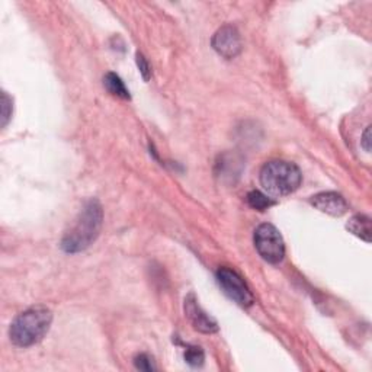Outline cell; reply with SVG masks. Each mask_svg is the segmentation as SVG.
Masks as SVG:
<instances>
[{"label": "cell", "mask_w": 372, "mask_h": 372, "mask_svg": "<svg viewBox=\"0 0 372 372\" xmlns=\"http://www.w3.org/2000/svg\"><path fill=\"white\" fill-rule=\"evenodd\" d=\"M102 220L103 213L99 201H87L76 221H74L73 227L64 234L62 249L67 253H79L86 250L98 239Z\"/></svg>", "instance_id": "6da1fadb"}, {"label": "cell", "mask_w": 372, "mask_h": 372, "mask_svg": "<svg viewBox=\"0 0 372 372\" xmlns=\"http://www.w3.org/2000/svg\"><path fill=\"white\" fill-rule=\"evenodd\" d=\"M53 312L44 305H35L13 320L9 329L10 342L18 348H29L41 342L50 330Z\"/></svg>", "instance_id": "7a4b0ae2"}, {"label": "cell", "mask_w": 372, "mask_h": 372, "mask_svg": "<svg viewBox=\"0 0 372 372\" xmlns=\"http://www.w3.org/2000/svg\"><path fill=\"white\" fill-rule=\"evenodd\" d=\"M303 175L299 166L285 160H272L260 170V185L272 197H285L300 188Z\"/></svg>", "instance_id": "3957f363"}, {"label": "cell", "mask_w": 372, "mask_h": 372, "mask_svg": "<svg viewBox=\"0 0 372 372\" xmlns=\"http://www.w3.org/2000/svg\"><path fill=\"white\" fill-rule=\"evenodd\" d=\"M255 246L259 255L269 263H279L285 256V243L272 224H260L255 231Z\"/></svg>", "instance_id": "277c9868"}, {"label": "cell", "mask_w": 372, "mask_h": 372, "mask_svg": "<svg viewBox=\"0 0 372 372\" xmlns=\"http://www.w3.org/2000/svg\"><path fill=\"white\" fill-rule=\"evenodd\" d=\"M217 281L222 291L226 292L230 300L242 307H249L255 303V296L246 285L239 274L229 269V267H220L217 271Z\"/></svg>", "instance_id": "5b68a950"}, {"label": "cell", "mask_w": 372, "mask_h": 372, "mask_svg": "<svg viewBox=\"0 0 372 372\" xmlns=\"http://www.w3.org/2000/svg\"><path fill=\"white\" fill-rule=\"evenodd\" d=\"M214 50L224 58H234L242 51V38L237 29L231 25L220 28L213 37Z\"/></svg>", "instance_id": "8992f818"}, {"label": "cell", "mask_w": 372, "mask_h": 372, "mask_svg": "<svg viewBox=\"0 0 372 372\" xmlns=\"http://www.w3.org/2000/svg\"><path fill=\"white\" fill-rule=\"evenodd\" d=\"M185 315L191 324L195 327L198 332L202 333H215L218 330L217 321L206 315L198 304L195 295L189 294L185 299Z\"/></svg>", "instance_id": "52a82bcc"}, {"label": "cell", "mask_w": 372, "mask_h": 372, "mask_svg": "<svg viewBox=\"0 0 372 372\" xmlns=\"http://www.w3.org/2000/svg\"><path fill=\"white\" fill-rule=\"evenodd\" d=\"M310 204L317 208L319 211L332 217H342L348 213L349 208L345 198L337 192H320L317 195L311 197Z\"/></svg>", "instance_id": "ba28073f"}, {"label": "cell", "mask_w": 372, "mask_h": 372, "mask_svg": "<svg viewBox=\"0 0 372 372\" xmlns=\"http://www.w3.org/2000/svg\"><path fill=\"white\" fill-rule=\"evenodd\" d=\"M346 229L356 237L362 239L364 242L371 243L372 230H371V218L368 215H364V214L353 215L346 224Z\"/></svg>", "instance_id": "9c48e42d"}, {"label": "cell", "mask_w": 372, "mask_h": 372, "mask_svg": "<svg viewBox=\"0 0 372 372\" xmlns=\"http://www.w3.org/2000/svg\"><path fill=\"white\" fill-rule=\"evenodd\" d=\"M103 86L107 87V91L111 95H114L116 98H121V99H130L131 98L128 89L124 85V82L115 73H108L107 76L103 78Z\"/></svg>", "instance_id": "30bf717a"}, {"label": "cell", "mask_w": 372, "mask_h": 372, "mask_svg": "<svg viewBox=\"0 0 372 372\" xmlns=\"http://www.w3.org/2000/svg\"><path fill=\"white\" fill-rule=\"evenodd\" d=\"M247 202H249V205L251 208H255V210H258V211H265V210H267V208L272 206L275 204L269 197L265 195V193H262L260 191L249 192Z\"/></svg>", "instance_id": "8fae6325"}, {"label": "cell", "mask_w": 372, "mask_h": 372, "mask_svg": "<svg viewBox=\"0 0 372 372\" xmlns=\"http://www.w3.org/2000/svg\"><path fill=\"white\" fill-rule=\"evenodd\" d=\"M185 361L191 366H201L205 361V353L200 346H188L185 351Z\"/></svg>", "instance_id": "7c38bea8"}, {"label": "cell", "mask_w": 372, "mask_h": 372, "mask_svg": "<svg viewBox=\"0 0 372 372\" xmlns=\"http://www.w3.org/2000/svg\"><path fill=\"white\" fill-rule=\"evenodd\" d=\"M134 365H136L137 369L145 371V372H150V371H154L156 369V365H154L153 360L148 355H145V353L137 355L136 358H134Z\"/></svg>", "instance_id": "4fadbf2b"}, {"label": "cell", "mask_w": 372, "mask_h": 372, "mask_svg": "<svg viewBox=\"0 0 372 372\" xmlns=\"http://www.w3.org/2000/svg\"><path fill=\"white\" fill-rule=\"evenodd\" d=\"M12 116V98H9V95L6 92L2 94V128H5L10 120Z\"/></svg>", "instance_id": "5bb4252c"}, {"label": "cell", "mask_w": 372, "mask_h": 372, "mask_svg": "<svg viewBox=\"0 0 372 372\" xmlns=\"http://www.w3.org/2000/svg\"><path fill=\"white\" fill-rule=\"evenodd\" d=\"M136 60H137V66L140 69V73L144 80H148L152 76V67L150 64H148V62L145 60V57L141 54V53H137L136 55Z\"/></svg>", "instance_id": "9a60e30c"}, {"label": "cell", "mask_w": 372, "mask_h": 372, "mask_svg": "<svg viewBox=\"0 0 372 372\" xmlns=\"http://www.w3.org/2000/svg\"><path fill=\"white\" fill-rule=\"evenodd\" d=\"M362 147L365 148V152L369 153L371 152V125L366 127L364 136H362V141H361Z\"/></svg>", "instance_id": "2e32d148"}]
</instances>
